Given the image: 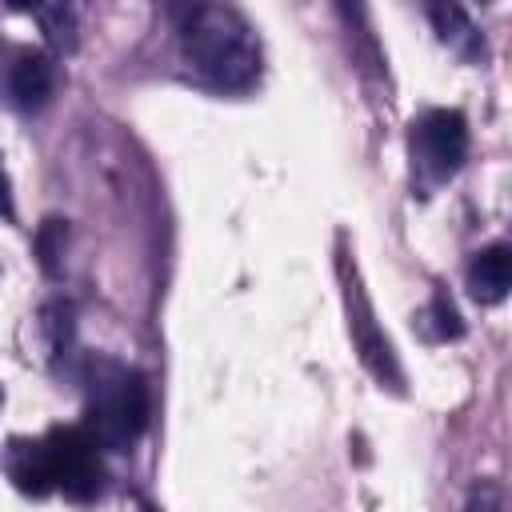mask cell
<instances>
[{
	"instance_id": "4",
	"label": "cell",
	"mask_w": 512,
	"mask_h": 512,
	"mask_svg": "<svg viewBox=\"0 0 512 512\" xmlns=\"http://www.w3.org/2000/svg\"><path fill=\"white\" fill-rule=\"evenodd\" d=\"M468 156V120L456 108H432L412 124V160L428 184L460 172Z\"/></svg>"
},
{
	"instance_id": "1",
	"label": "cell",
	"mask_w": 512,
	"mask_h": 512,
	"mask_svg": "<svg viewBox=\"0 0 512 512\" xmlns=\"http://www.w3.org/2000/svg\"><path fill=\"white\" fill-rule=\"evenodd\" d=\"M180 40L188 64L216 88L240 92L260 76V48L252 40V28L232 8L196 4L180 24Z\"/></svg>"
},
{
	"instance_id": "15",
	"label": "cell",
	"mask_w": 512,
	"mask_h": 512,
	"mask_svg": "<svg viewBox=\"0 0 512 512\" xmlns=\"http://www.w3.org/2000/svg\"><path fill=\"white\" fill-rule=\"evenodd\" d=\"M0 216H4V220H12V216H16V208H12V188H8V176H0Z\"/></svg>"
},
{
	"instance_id": "10",
	"label": "cell",
	"mask_w": 512,
	"mask_h": 512,
	"mask_svg": "<svg viewBox=\"0 0 512 512\" xmlns=\"http://www.w3.org/2000/svg\"><path fill=\"white\" fill-rule=\"evenodd\" d=\"M420 328H428V340H456V336H464V320H460V312L452 308V300L444 292H436L432 304L420 312Z\"/></svg>"
},
{
	"instance_id": "13",
	"label": "cell",
	"mask_w": 512,
	"mask_h": 512,
	"mask_svg": "<svg viewBox=\"0 0 512 512\" xmlns=\"http://www.w3.org/2000/svg\"><path fill=\"white\" fill-rule=\"evenodd\" d=\"M460 512H504V488H500V480H476L468 488Z\"/></svg>"
},
{
	"instance_id": "12",
	"label": "cell",
	"mask_w": 512,
	"mask_h": 512,
	"mask_svg": "<svg viewBox=\"0 0 512 512\" xmlns=\"http://www.w3.org/2000/svg\"><path fill=\"white\" fill-rule=\"evenodd\" d=\"M64 240H68V224H64V220H56V216H48V220L40 224V232H36V256H40V268H44L48 276H56V272H60Z\"/></svg>"
},
{
	"instance_id": "6",
	"label": "cell",
	"mask_w": 512,
	"mask_h": 512,
	"mask_svg": "<svg viewBox=\"0 0 512 512\" xmlns=\"http://www.w3.org/2000/svg\"><path fill=\"white\" fill-rule=\"evenodd\" d=\"M468 296L476 304H500L512 288V248L508 244H488L472 256L468 264Z\"/></svg>"
},
{
	"instance_id": "3",
	"label": "cell",
	"mask_w": 512,
	"mask_h": 512,
	"mask_svg": "<svg viewBox=\"0 0 512 512\" xmlns=\"http://www.w3.org/2000/svg\"><path fill=\"white\" fill-rule=\"evenodd\" d=\"M336 272H340V284H344V308H348V332H352V344H356V356L360 364L380 380V388H392L400 392L404 388V372H400V360H396V348L392 340L380 332L376 316H372V304L360 288V276H356V264H348V252H340L336 260Z\"/></svg>"
},
{
	"instance_id": "14",
	"label": "cell",
	"mask_w": 512,
	"mask_h": 512,
	"mask_svg": "<svg viewBox=\"0 0 512 512\" xmlns=\"http://www.w3.org/2000/svg\"><path fill=\"white\" fill-rule=\"evenodd\" d=\"M68 316H72V308L64 304V300H52L48 308H44V328H48V348L52 352H60L64 344H68Z\"/></svg>"
},
{
	"instance_id": "7",
	"label": "cell",
	"mask_w": 512,
	"mask_h": 512,
	"mask_svg": "<svg viewBox=\"0 0 512 512\" xmlns=\"http://www.w3.org/2000/svg\"><path fill=\"white\" fill-rule=\"evenodd\" d=\"M56 88V68L44 52H24L8 72V92L20 108H44Z\"/></svg>"
},
{
	"instance_id": "11",
	"label": "cell",
	"mask_w": 512,
	"mask_h": 512,
	"mask_svg": "<svg viewBox=\"0 0 512 512\" xmlns=\"http://www.w3.org/2000/svg\"><path fill=\"white\" fill-rule=\"evenodd\" d=\"M32 16L40 20V28H44V36H48L52 48H72L76 44V16H72V8L44 4V8H32Z\"/></svg>"
},
{
	"instance_id": "9",
	"label": "cell",
	"mask_w": 512,
	"mask_h": 512,
	"mask_svg": "<svg viewBox=\"0 0 512 512\" xmlns=\"http://www.w3.org/2000/svg\"><path fill=\"white\" fill-rule=\"evenodd\" d=\"M4 468H8V476L16 480L20 492H32V496L52 492V472H48L44 444H12Z\"/></svg>"
},
{
	"instance_id": "5",
	"label": "cell",
	"mask_w": 512,
	"mask_h": 512,
	"mask_svg": "<svg viewBox=\"0 0 512 512\" xmlns=\"http://www.w3.org/2000/svg\"><path fill=\"white\" fill-rule=\"evenodd\" d=\"M44 444L52 488H60L72 500H92L100 492V464H96V440L76 428H56Z\"/></svg>"
},
{
	"instance_id": "8",
	"label": "cell",
	"mask_w": 512,
	"mask_h": 512,
	"mask_svg": "<svg viewBox=\"0 0 512 512\" xmlns=\"http://www.w3.org/2000/svg\"><path fill=\"white\" fill-rule=\"evenodd\" d=\"M428 20H432L436 36H440L448 48H456L460 56H480V52H484L480 32H476L472 16H468L460 4H432V8H428Z\"/></svg>"
},
{
	"instance_id": "2",
	"label": "cell",
	"mask_w": 512,
	"mask_h": 512,
	"mask_svg": "<svg viewBox=\"0 0 512 512\" xmlns=\"http://www.w3.org/2000/svg\"><path fill=\"white\" fill-rule=\"evenodd\" d=\"M148 424V388L140 372L120 364H100L92 380V440L124 452Z\"/></svg>"
}]
</instances>
